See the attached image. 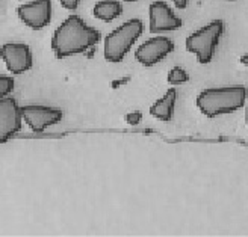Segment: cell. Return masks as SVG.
<instances>
[{
  "label": "cell",
  "mask_w": 248,
  "mask_h": 237,
  "mask_svg": "<svg viewBox=\"0 0 248 237\" xmlns=\"http://www.w3.org/2000/svg\"><path fill=\"white\" fill-rule=\"evenodd\" d=\"M102 38V33L86 24L79 15H70L53 33L52 50L56 58L64 59L82 55L93 48Z\"/></svg>",
  "instance_id": "1"
},
{
  "label": "cell",
  "mask_w": 248,
  "mask_h": 237,
  "mask_svg": "<svg viewBox=\"0 0 248 237\" xmlns=\"http://www.w3.org/2000/svg\"><path fill=\"white\" fill-rule=\"evenodd\" d=\"M248 100V91L242 85L207 88L197 95V107L207 118L229 115L242 109Z\"/></svg>",
  "instance_id": "2"
},
{
  "label": "cell",
  "mask_w": 248,
  "mask_h": 237,
  "mask_svg": "<svg viewBox=\"0 0 248 237\" xmlns=\"http://www.w3.org/2000/svg\"><path fill=\"white\" fill-rule=\"evenodd\" d=\"M144 24L140 18H130L121 26L114 29L105 38V59L112 64H118L132 50L135 43L141 38Z\"/></svg>",
  "instance_id": "3"
},
{
  "label": "cell",
  "mask_w": 248,
  "mask_h": 237,
  "mask_svg": "<svg viewBox=\"0 0 248 237\" xmlns=\"http://www.w3.org/2000/svg\"><path fill=\"white\" fill-rule=\"evenodd\" d=\"M224 33V21L214 20L207 23L202 29L195 30L186 38V50L197 56L200 64L206 65L214 59L217 47L221 41V36Z\"/></svg>",
  "instance_id": "4"
},
{
  "label": "cell",
  "mask_w": 248,
  "mask_h": 237,
  "mask_svg": "<svg viewBox=\"0 0 248 237\" xmlns=\"http://www.w3.org/2000/svg\"><path fill=\"white\" fill-rule=\"evenodd\" d=\"M23 121L35 133H43L48 127L59 124L62 121V110L59 107L44 106V104H28L21 106Z\"/></svg>",
  "instance_id": "5"
},
{
  "label": "cell",
  "mask_w": 248,
  "mask_h": 237,
  "mask_svg": "<svg viewBox=\"0 0 248 237\" xmlns=\"http://www.w3.org/2000/svg\"><path fill=\"white\" fill-rule=\"evenodd\" d=\"M21 106L16 98L5 97L0 100V144L8 142L21 130Z\"/></svg>",
  "instance_id": "6"
},
{
  "label": "cell",
  "mask_w": 248,
  "mask_h": 237,
  "mask_svg": "<svg viewBox=\"0 0 248 237\" xmlns=\"http://www.w3.org/2000/svg\"><path fill=\"white\" fill-rule=\"evenodd\" d=\"M0 58L5 62L9 73L23 74L32 68L33 55L28 44L24 43H6L0 47Z\"/></svg>",
  "instance_id": "7"
},
{
  "label": "cell",
  "mask_w": 248,
  "mask_h": 237,
  "mask_svg": "<svg viewBox=\"0 0 248 237\" xmlns=\"http://www.w3.org/2000/svg\"><path fill=\"white\" fill-rule=\"evenodd\" d=\"M17 14L28 28L33 30H41L52 21V0H33V2L29 3H23L18 6Z\"/></svg>",
  "instance_id": "8"
},
{
  "label": "cell",
  "mask_w": 248,
  "mask_h": 237,
  "mask_svg": "<svg viewBox=\"0 0 248 237\" xmlns=\"http://www.w3.org/2000/svg\"><path fill=\"white\" fill-rule=\"evenodd\" d=\"M174 52V43L167 36H155L142 43L135 52V58L144 67H153Z\"/></svg>",
  "instance_id": "9"
},
{
  "label": "cell",
  "mask_w": 248,
  "mask_h": 237,
  "mask_svg": "<svg viewBox=\"0 0 248 237\" xmlns=\"http://www.w3.org/2000/svg\"><path fill=\"white\" fill-rule=\"evenodd\" d=\"M148 18H150V32L152 33H162L172 32L183 26L180 17L174 14V11L170 8L167 2L157 0L153 2L148 8Z\"/></svg>",
  "instance_id": "10"
},
{
  "label": "cell",
  "mask_w": 248,
  "mask_h": 237,
  "mask_svg": "<svg viewBox=\"0 0 248 237\" xmlns=\"http://www.w3.org/2000/svg\"><path fill=\"white\" fill-rule=\"evenodd\" d=\"M176 102H177V89L170 88L162 98H159L156 103L152 104L150 115L159 121L170 122L172 119V117H174Z\"/></svg>",
  "instance_id": "11"
},
{
  "label": "cell",
  "mask_w": 248,
  "mask_h": 237,
  "mask_svg": "<svg viewBox=\"0 0 248 237\" xmlns=\"http://www.w3.org/2000/svg\"><path fill=\"white\" fill-rule=\"evenodd\" d=\"M123 14V5L118 0H102L97 2L93 8V15L97 20H102L105 23L114 21Z\"/></svg>",
  "instance_id": "12"
},
{
  "label": "cell",
  "mask_w": 248,
  "mask_h": 237,
  "mask_svg": "<svg viewBox=\"0 0 248 237\" xmlns=\"http://www.w3.org/2000/svg\"><path fill=\"white\" fill-rule=\"evenodd\" d=\"M168 83L172 85V86H179V85H183L189 80V74L186 70H183L182 67H174L168 71V77H167Z\"/></svg>",
  "instance_id": "13"
},
{
  "label": "cell",
  "mask_w": 248,
  "mask_h": 237,
  "mask_svg": "<svg viewBox=\"0 0 248 237\" xmlns=\"http://www.w3.org/2000/svg\"><path fill=\"white\" fill-rule=\"evenodd\" d=\"M16 88V80L11 76H2L0 74V100L8 97Z\"/></svg>",
  "instance_id": "14"
},
{
  "label": "cell",
  "mask_w": 248,
  "mask_h": 237,
  "mask_svg": "<svg viewBox=\"0 0 248 237\" xmlns=\"http://www.w3.org/2000/svg\"><path fill=\"white\" fill-rule=\"evenodd\" d=\"M142 119V114L141 112H130V114L126 117V121L129 124H132V126H136V124H140Z\"/></svg>",
  "instance_id": "15"
},
{
  "label": "cell",
  "mask_w": 248,
  "mask_h": 237,
  "mask_svg": "<svg viewBox=\"0 0 248 237\" xmlns=\"http://www.w3.org/2000/svg\"><path fill=\"white\" fill-rule=\"evenodd\" d=\"M59 3L62 5V8H65L68 11H74V9H78L80 0H59Z\"/></svg>",
  "instance_id": "16"
},
{
  "label": "cell",
  "mask_w": 248,
  "mask_h": 237,
  "mask_svg": "<svg viewBox=\"0 0 248 237\" xmlns=\"http://www.w3.org/2000/svg\"><path fill=\"white\" fill-rule=\"evenodd\" d=\"M171 2L174 3V6L179 9H185L186 6H188V0H171Z\"/></svg>",
  "instance_id": "17"
},
{
  "label": "cell",
  "mask_w": 248,
  "mask_h": 237,
  "mask_svg": "<svg viewBox=\"0 0 248 237\" xmlns=\"http://www.w3.org/2000/svg\"><path fill=\"white\" fill-rule=\"evenodd\" d=\"M239 62H241V64H242V65L248 67V53L242 55V56H241V59H239Z\"/></svg>",
  "instance_id": "18"
},
{
  "label": "cell",
  "mask_w": 248,
  "mask_h": 237,
  "mask_svg": "<svg viewBox=\"0 0 248 237\" xmlns=\"http://www.w3.org/2000/svg\"><path fill=\"white\" fill-rule=\"evenodd\" d=\"M127 80H129V79H123V80L114 82V83H112V86H114V88H118V86H120V85H123V83H126Z\"/></svg>",
  "instance_id": "19"
},
{
  "label": "cell",
  "mask_w": 248,
  "mask_h": 237,
  "mask_svg": "<svg viewBox=\"0 0 248 237\" xmlns=\"http://www.w3.org/2000/svg\"><path fill=\"white\" fill-rule=\"evenodd\" d=\"M247 114H245V118H247V126H248V100H247Z\"/></svg>",
  "instance_id": "20"
},
{
  "label": "cell",
  "mask_w": 248,
  "mask_h": 237,
  "mask_svg": "<svg viewBox=\"0 0 248 237\" xmlns=\"http://www.w3.org/2000/svg\"><path fill=\"white\" fill-rule=\"evenodd\" d=\"M123 2H129V3H133V2H140V0H123Z\"/></svg>",
  "instance_id": "21"
},
{
  "label": "cell",
  "mask_w": 248,
  "mask_h": 237,
  "mask_svg": "<svg viewBox=\"0 0 248 237\" xmlns=\"http://www.w3.org/2000/svg\"><path fill=\"white\" fill-rule=\"evenodd\" d=\"M226 2H234V0H226Z\"/></svg>",
  "instance_id": "22"
}]
</instances>
